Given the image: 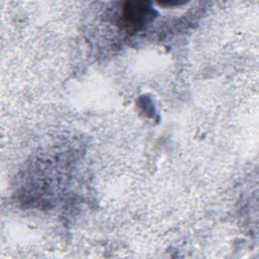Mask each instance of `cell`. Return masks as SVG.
Here are the masks:
<instances>
[{
	"mask_svg": "<svg viewBox=\"0 0 259 259\" xmlns=\"http://www.w3.org/2000/svg\"><path fill=\"white\" fill-rule=\"evenodd\" d=\"M154 18V10L148 2L127 1L121 8V22L131 30H139Z\"/></svg>",
	"mask_w": 259,
	"mask_h": 259,
	"instance_id": "obj_1",
	"label": "cell"
}]
</instances>
